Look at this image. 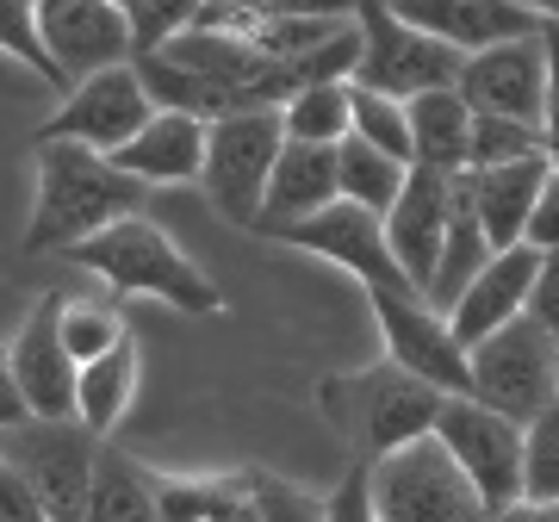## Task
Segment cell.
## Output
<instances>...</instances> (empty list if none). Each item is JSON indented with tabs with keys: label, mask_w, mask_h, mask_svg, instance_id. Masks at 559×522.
<instances>
[{
	"label": "cell",
	"mask_w": 559,
	"mask_h": 522,
	"mask_svg": "<svg viewBox=\"0 0 559 522\" xmlns=\"http://www.w3.org/2000/svg\"><path fill=\"white\" fill-rule=\"evenodd\" d=\"M156 187L124 175L106 150L69 138H38V187H32V224H25V256H62L81 237L131 218L150 205Z\"/></svg>",
	"instance_id": "obj_1"
},
{
	"label": "cell",
	"mask_w": 559,
	"mask_h": 522,
	"mask_svg": "<svg viewBox=\"0 0 559 522\" xmlns=\"http://www.w3.org/2000/svg\"><path fill=\"white\" fill-rule=\"evenodd\" d=\"M62 261H75L81 274L106 281L119 299H162V305H175V311H187V318L224 311V293L212 286V274L193 268V256L162 224L143 218V212L106 224L94 237H81L75 249H62Z\"/></svg>",
	"instance_id": "obj_2"
},
{
	"label": "cell",
	"mask_w": 559,
	"mask_h": 522,
	"mask_svg": "<svg viewBox=\"0 0 559 522\" xmlns=\"http://www.w3.org/2000/svg\"><path fill=\"white\" fill-rule=\"evenodd\" d=\"M441 404H448V392L436 380L411 373L404 361H392V355L360 367V373L323 380V417L336 423V436L355 448V461H385L404 442L429 436Z\"/></svg>",
	"instance_id": "obj_3"
},
{
	"label": "cell",
	"mask_w": 559,
	"mask_h": 522,
	"mask_svg": "<svg viewBox=\"0 0 559 522\" xmlns=\"http://www.w3.org/2000/svg\"><path fill=\"white\" fill-rule=\"evenodd\" d=\"M286 150V119L280 106H255V112H224L212 119L205 138V200L224 224L237 230H261V205H267V181H274V162Z\"/></svg>",
	"instance_id": "obj_4"
},
{
	"label": "cell",
	"mask_w": 559,
	"mask_h": 522,
	"mask_svg": "<svg viewBox=\"0 0 559 522\" xmlns=\"http://www.w3.org/2000/svg\"><path fill=\"white\" fill-rule=\"evenodd\" d=\"M373 466V503H380V522H491L479 485L460 473V461L448 454L436 429L404 442L399 454Z\"/></svg>",
	"instance_id": "obj_5"
},
{
	"label": "cell",
	"mask_w": 559,
	"mask_h": 522,
	"mask_svg": "<svg viewBox=\"0 0 559 522\" xmlns=\"http://www.w3.org/2000/svg\"><path fill=\"white\" fill-rule=\"evenodd\" d=\"M360 62H355V87H380L392 100H417L429 87H454L460 81V50L454 44L417 32L411 20L392 13V0H360Z\"/></svg>",
	"instance_id": "obj_6"
},
{
	"label": "cell",
	"mask_w": 559,
	"mask_h": 522,
	"mask_svg": "<svg viewBox=\"0 0 559 522\" xmlns=\"http://www.w3.org/2000/svg\"><path fill=\"white\" fill-rule=\"evenodd\" d=\"M0 454L20 466L32 491L44 498L50 522H81L87 517V491H94V454L100 436L81 417H25L13 429H0Z\"/></svg>",
	"instance_id": "obj_7"
},
{
	"label": "cell",
	"mask_w": 559,
	"mask_h": 522,
	"mask_svg": "<svg viewBox=\"0 0 559 522\" xmlns=\"http://www.w3.org/2000/svg\"><path fill=\"white\" fill-rule=\"evenodd\" d=\"M466 367H473V399H485L491 411L528 423L535 411L559 399V342L540 330L528 311L516 323H503L498 336H485L466 348Z\"/></svg>",
	"instance_id": "obj_8"
},
{
	"label": "cell",
	"mask_w": 559,
	"mask_h": 522,
	"mask_svg": "<svg viewBox=\"0 0 559 522\" xmlns=\"http://www.w3.org/2000/svg\"><path fill=\"white\" fill-rule=\"evenodd\" d=\"M436 436L448 442V454L460 461V473L479 485V498H485L491 517L522 498V448H528V423L491 411V404L473 399V392H448V404H441V417H436Z\"/></svg>",
	"instance_id": "obj_9"
},
{
	"label": "cell",
	"mask_w": 559,
	"mask_h": 522,
	"mask_svg": "<svg viewBox=\"0 0 559 522\" xmlns=\"http://www.w3.org/2000/svg\"><path fill=\"white\" fill-rule=\"evenodd\" d=\"M150 119H156V100L143 87L138 62H112V69H94V75H81L69 87V100L38 124V138H69V143H87V150L112 156Z\"/></svg>",
	"instance_id": "obj_10"
},
{
	"label": "cell",
	"mask_w": 559,
	"mask_h": 522,
	"mask_svg": "<svg viewBox=\"0 0 559 522\" xmlns=\"http://www.w3.org/2000/svg\"><path fill=\"white\" fill-rule=\"evenodd\" d=\"M274 242H293V249H305V256L336 261L342 274L360 281V293H367V286L411 281L404 261L392 256V242H385V218L367 212V205H355V200H336V205H323V212H311V218L286 224V230H274Z\"/></svg>",
	"instance_id": "obj_11"
},
{
	"label": "cell",
	"mask_w": 559,
	"mask_h": 522,
	"mask_svg": "<svg viewBox=\"0 0 559 522\" xmlns=\"http://www.w3.org/2000/svg\"><path fill=\"white\" fill-rule=\"evenodd\" d=\"M38 25L69 87L81 75H94V69H112V62L138 57L124 0H38Z\"/></svg>",
	"instance_id": "obj_12"
},
{
	"label": "cell",
	"mask_w": 559,
	"mask_h": 522,
	"mask_svg": "<svg viewBox=\"0 0 559 522\" xmlns=\"http://www.w3.org/2000/svg\"><path fill=\"white\" fill-rule=\"evenodd\" d=\"M540 32L535 38L491 44V50H473V57L460 62V94L473 100V112L540 124V106H547V38Z\"/></svg>",
	"instance_id": "obj_13"
},
{
	"label": "cell",
	"mask_w": 559,
	"mask_h": 522,
	"mask_svg": "<svg viewBox=\"0 0 559 522\" xmlns=\"http://www.w3.org/2000/svg\"><path fill=\"white\" fill-rule=\"evenodd\" d=\"M62 299L57 293H44L32 305V318L13 330L7 342V355H13V373H20V392L32 404V417H75V399H81V361L69 355V342H62V323H57Z\"/></svg>",
	"instance_id": "obj_14"
},
{
	"label": "cell",
	"mask_w": 559,
	"mask_h": 522,
	"mask_svg": "<svg viewBox=\"0 0 559 522\" xmlns=\"http://www.w3.org/2000/svg\"><path fill=\"white\" fill-rule=\"evenodd\" d=\"M448 218H454V175L448 168H429V162H411V181H404V193L385 212V242H392V256L404 261V274L423 293L436 286Z\"/></svg>",
	"instance_id": "obj_15"
},
{
	"label": "cell",
	"mask_w": 559,
	"mask_h": 522,
	"mask_svg": "<svg viewBox=\"0 0 559 522\" xmlns=\"http://www.w3.org/2000/svg\"><path fill=\"white\" fill-rule=\"evenodd\" d=\"M535 274H540V249L535 242H516V249H498V256L485 261L473 286L448 305V323H454L460 348H473V342L498 336L503 323H516L528 311V293H535Z\"/></svg>",
	"instance_id": "obj_16"
},
{
	"label": "cell",
	"mask_w": 559,
	"mask_h": 522,
	"mask_svg": "<svg viewBox=\"0 0 559 522\" xmlns=\"http://www.w3.org/2000/svg\"><path fill=\"white\" fill-rule=\"evenodd\" d=\"M392 13L411 20L417 32H429V38L454 44L460 57L510 44V38H535L540 25H547L522 0H392Z\"/></svg>",
	"instance_id": "obj_17"
},
{
	"label": "cell",
	"mask_w": 559,
	"mask_h": 522,
	"mask_svg": "<svg viewBox=\"0 0 559 522\" xmlns=\"http://www.w3.org/2000/svg\"><path fill=\"white\" fill-rule=\"evenodd\" d=\"M205 138H212V124L193 119V112H162L143 124L138 138L112 150L124 175H138L143 187H187L205 175Z\"/></svg>",
	"instance_id": "obj_18"
},
{
	"label": "cell",
	"mask_w": 559,
	"mask_h": 522,
	"mask_svg": "<svg viewBox=\"0 0 559 522\" xmlns=\"http://www.w3.org/2000/svg\"><path fill=\"white\" fill-rule=\"evenodd\" d=\"M342 200V181H336V143H305V138H286L274 162V181H267V205H261V237H274L286 224L311 218L323 205Z\"/></svg>",
	"instance_id": "obj_19"
},
{
	"label": "cell",
	"mask_w": 559,
	"mask_h": 522,
	"mask_svg": "<svg viewBox=\"0 0 559 522\" xmlns=\"http://www.w3.org/2000/svg\"><path fill=\"white\" fill-rule=\"evenodd\" d=\"M547 175H554L547 156H522V162H503V168H466V193L479 205L491 249H516L528 237V212H535Z\"/></svg>",
	"instance_id": "obj_20"
},
{
	"label": "cell",
	"mask_w": 559,
	"mask_h": 522,
	"mask_svg": "<svg viewBox=\"0 0 559 522\" xmlns=\"http://www.w3.org/2000/svg\"><path fill=\"white\" fill-rule=\"evenodd\" d=\"M81 522H162L156 473L138 466L124 448H112L100 436V454H94V491H87V517Z\"/></svg>",
	"instance_id": "obj_21"
},
{
	"label": "cell",
	"mask_w": 559,
	"mask_h": 522,
	"mask_svg": "<svg viewBox=\"0 0 559 522\" xmlns=\"http://www.w3.org/2000/svg\"><path fill=\"white\" fill-rule=\"evenodd\" d=\"M473 100L454 87H429V94H417L411 100V138H417V162H429V168H448V175H460L466 168V150H473Z\"/></svg>",
	"instance_id": "obj_22"
},
{
	"label": "cell",
	"mask_w": 559,
	"mask_h": 522,
	"mask_svg": "<svg viewBox=\"0 0 559 522\" xmlns=\"http://www.w3.org/2000/svg\"><path fill=\"white\" fill-rule=\"evenodd\" d=\"M131 399H138V342L124 336V342H112L106 355L81 361L75 417L87 423L94 436H112V429H119V417L131 411Z\"/></svg>",
	"instance_id": "obj_23"
},
{
	"label": "cell",
	"mask_w": 559,
	"mask_h": 522,
	"mask_svg": "<svg viewBox=\"0 0 559 522\" xmlns=\"http://www.w3.org/2000/svg\"><path fill=\"white\" fill-rule=\"evenodd\" d=\"M131 62H138L143 87H150V100H156L162 112H193V119H205V124L224 119V112H237L230 94H224L205 69L168 57V50H143V57H131Z\"/></svg>",
	"instance_id": "obj_24"
},
{
	"label": "cell",
	"mask_w": 559,
	"mask_h": 522,
	"mask_svg": "<svg viewBox=\"0 0 559 522\" xmlns=\"http://www.w3.org/2000/svg\"><path fill=\"white\" fill-rule=\"evenodd\" d=\"M336 181H342V200H355L367 205V212H392V200L404 193V181H411V162L399 156H385L380 143H367V138H348L336 143Z\"/></svg>",
	"instance_id": "obj_25"
},
{
	"label": "cell",
	"mask_w": 559,
	"mask_h": 522,
	"mask_svg": "<svg viewBox=\"0 0 559 522\" xmlns=\"http://www.w3.org/2000/svg\"><path fill=\"white\" fill-rule=\"evenodd\" d=\"M280 119H286V138L342 143L355 131V81H311L280 106Z\"/></svg>",
	"instance_id": "obj_26"
},
{
	"label": "cell",
	"mask_w": 559,
	"mask_h": 522,
	"mask_svg": "<svg viewBox=\"0 0 559 522\" xmlns=\"http://www.w3.org/2000/svg\"><path fill=\"white\" fill-rule=\"evenodd\" d=\"M355 138L380 143L385 156L417 162V138H411V100H392L380 87H355Z\"/></svg>",
	"instance_id": "obj_27"
},
{
	"label": "cell",
	"mask_w": 559,
	"mask_h": 522,
	"mask_svg": "<svg viewBox=\"0 0 559 522\" xmlns=\"http://www.w3.org/2000/svg\"><path fill=\"white\" fill-rule=\"evenodd\" d=\"M0 50L13 62H25L38 81H50V87H69L57 69V57H50V44H44V25H38V0H0Z\"/></svg>",
	"instance_id": "obj_28"
},
{
	"label": "cell",
	"mask_w": 559,
	"mask_h": 522,
	"mask_svg": "<svg viewBox=\"0 0 559 522\" xmlns=\"http://www.w3.org/2000/svg\"><path fill=\"white\" fill-rule=\"evenodd\" d=\"M57 323H62V342H69V355H75V361H94V355H106L112 342L131 336L112 299H62Z\"/></svg>",
	"instance_id": "obj_29"
},
{
	"label": "cell",
	"mask_w": 559,
	"mask_h": 522,
	"mask_svg": "<svg viewBox=\"0 0 559 522\" xmlns=\"http://www.w3.org/2000/svg\"><path fill=\"white\" fill-rule=\"evenodd\" d=\"M249 473H218V479H175V473H156V503L162 522H205L224 498H237Z\"/></svg>",
	"instance_id": "obj_30"
},
{
	"label": "cell",
	"mask_w": 559,
	"mask_h": 522,
	"mask_svg": "<svg viewBox=\"0 0 559 522\" xmlns=\"http://www.w3.org/2000/svg\"><path fill=\"white\" fill-rule=\"evenodd\" d=\"M522 156H547L540 124L498 119V112H479V119H473V150H466V168H503V162H522Z\"/></svg>",
	"instance_id": "obj_31"
},
{
	"label": "cell",
	"mask_w": 559,
	"mask_h": 522,
	"mask_svg": "<svg viewBox=\"0 0 559 522\" xmlns=\"http://www.w3.org/2000/svg\"><path fill=\"white\" fill-rule=\"evenodd\" d=\"M522 498H559V399L528 417L522 448Z\"/></svg>",
	"instance_id": "obj_32"
},
{
	"label": "cell",
	"mask_w": 559,
	"mask_h": 522,
	"mask_svg": "<svg viewBox=\"0 0 559 522\" xmlns=\"http://www.w3.org/2000/svg\"><path fill=\"white\" fill-rule=\"evenodd\" d=\"M200 7H205V0H124V20H131L138 57H143V50L175 44L187 25H200Z\"/></svg>",
	"instance_id": "obj_33"
},
{
	"label": "cell",
	"mask_w": 559,
	"mask_h": 522,
	"mask_svg": "<svg viewBox=\"0 0 559 522\" xmlns=\"http://www.w3.org/2000/svg\"><path fill=\"white\" fill-rule=\"evenodd\" d=\"M261 503V522H323V498H311L305 485L280 479V473H249Z\"/></svg>",
	"instance_id": "obj_34"
},
{
	"label": "cell",
	"mask_w": 559,
	"mask_h": 522,
	"mask_svg": "<svg viewBox=\"0 0 559 522\" xmlns=\"http://www.w3.org/2000/svg\"><path fill=\"white\" fill-rule=\"evenodd\" d=\"M323 522H380V503H373V466L355 461L342 473V485L323 498Z\"/></svg>",
	"instance_id": "obj_35"
},
{
	"label": "cell",
	"mask_w": 559,
	"mask_h": 522,
	"mask_svg": "<svg viewBox=\"0 0 559 522\" xmlns=\"http://www.w3.org/2000/svg\"><path fill=\"white\" fill-rule=\"evenodd\" d=\"M0 522H50L44 498L32 491V479H25L7 454H0Z\"/></svg>",
	"instance_id": "obj_36"
},
{
	"label": "cell",
	"mask_w": 559,
	"mask_h": 522,
	"mask_svg": "<svg viewBox=\"0 0 559 522\" xmlns=\"http://www.w3.org/2000/svg\"><path fill=\"white\" fill-rule=\"evenodd\" d=\"M522 242H535L540 256H559V168L547 175V187H540L535 212H528V237Z\"/></svg>",
	"instance_id": "obj_37"
},
{
	"label": "cell",
	"mask_w": 559,
	"mask_h": 522,
	"mask_svg": "<svg viewBox=\"0 0 559 522\" xmlns=\"http://www.w3.org/2000/svg\"><path fill=\"white\" fill-rule=\"evenodd\" d=\"M540 38H547V106H540V143H547V162L559 168V25H547Z\"/></svg>",
	"instance_id": "obj_38"
},
{
	"label": "cell",
	"mask_w": 559,
	"mask_h": 522,
	"mask_svg": "<svg viewBox=\"0 0 559 522\" xmlns=\"http://www.w3.org/2000/svg\"><path fill=\"white\" fill-rule=\"evenodd\" d=\"M528 318L559 342V256H540V274H535V293H528Z\"/></svg>",
	"instance_id": "obj_39"
},
{
	"label": "cell",
	"mask_w": 559,
	"mask_h": 522,
	"mask_svg": "<svg viewBox=\"0 0 559 522\" xmlns=\"http://www.w3.org/2000/svg\"><path fill=\"white\" fill-rule=\"evenodd\" d=\"M249 13H299V20H355L360 0H242Z\"/></svg>",
	"instance_id": "obj_40"
},
{
	"label": "cell",
	"mask_w": 559,
	"mask_h": 522,
	"mask_svg": "<svg viewBox=\"0 0 559 522\" xmlns=\"http://www.w3.org/2000/svg\"><path fill=\"white\" fill-rule=\"evenodd\" d=\"M32 417V404H25V392H20V373H13V355L0 348V429H13V423H25Z\"/></svg>",
	"instance_id": "obj_41"
},
{
	"label": "cell",
	"mask_w": 559,
	"mask_h": 522,
	"mask_svg": "<svg viewBox=\"0 0 559 522\" xmlns=\"http://www.w3.org/2000/svg\"><path fill=\"white\" fill-rule=\"evenodd\" d=\"M491 522H559V498H516L510 510H498Z\"/></svg>",
	"instance_id": "obj_42"
},
{
	"label": "cell",
	"mask_w": 559,
	"mask_h": 522,
	"mask_svg": "<svg viewBox=\"0 0 559 522\" xmlns=\"http://www.w3.org/2000/svg\"><path fill=\"white\" fill-rule=\"evenodd\" d=\"M205 522H261V503H255V485H242L237 498H224Z\"/></svg>",
	"instance_id": "obj_43"
},
{
	"label": "cell",
	"mask_w": 559,
	"mask_h": 522,
	"mask_svg": "<svg viewBox=\"0 0 559 522\" xmlns=\"http://www.w3.org/2000/svg\"><path fill=\"white\" fill-rule=\"evenodd\" d=\"M522 7H528V13H540L547 25H559V0H522Z\"/></svg>",
	"instance_id": "obj_44"
}]
</instances>
